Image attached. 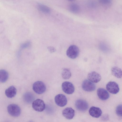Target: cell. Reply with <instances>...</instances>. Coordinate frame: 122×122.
I'll return each instance as SVG.
<instances>
[{"instance_id": "20", "label": "cell", "mask_w": 122, "mask_h": 122, "mask_svg": "<svg viewBox=\"0 0 122 122\" xmlns=\"http://www.w3.org/2000/svg\"><path fill=\"white\" fill-rule=\"evenodd\" d=\"M33 95L30 93H26L24 95V98L26 102H30L33 100Z\"/></svg>"}, {"instance_id": "14", "label": "cell", "mask_w": 122, "mask_h": 122, "mask_svg": "<svg viewBox=\"0 0 122 122\" xmlns=\"http://www.w3.org/2000/svg\"><path fill=\"white\" fill-rule=\"evenodd\" d=\"M16 88L13 86H11L6 90L5 95L8 98H12L16 95Z\"/></svg>"}, {"instance_id": "5", "label": "cell", "mask_w": 122, "mask_h": 122, "mask_svg": "<svg viewBox=\"0 0 122 122\" xmlns=\"http://www.w3.org/2000/svg\"><path fill=\"white\" fill-rule=\"evenodd\" d=\"M61 87L63 92L67 94H72L75 91L74 85L72 83L69 81H65L63 82Z\"/></svg>"}, {"instance_id": "26", "label": "cell", "mask_w": 122, "mask_h": 122, "mask_svg": "<svg viewBox=\"0 0 122 122\" xmlns=\"http://www.w3.org/2000/svg\"></svg>"}, {"instance_id": "16", "label": "cell", "mask_w": 122, "mask_h": 122, "mask_svg": "<svg viewBox=\"0 0 122 122\" xmlns=\"http://www.w3.org/2000/svg\"><path fill=\"white\" fill-rule=\"evenodd\" d=\"M0 82L2 83L5 82L7 80L9 74L8 72L5 70L1 69L0 71Z\"/></svg>"}, {"instance_id": "7", "label": "cell", "mask_w": 122, "mask_h": 122, "mask_svg": "<svg viewBox=\"0 0 122 122\" xmlns=\"http://www.w3.org/2000/svg\"><path fill=\"white\" fill-rule=\"evenodd\" d=\"M55 101L56 105L61 107L65 106L67 103V100L66 97L62 94L57 95L55 97Z\"/></svg>"}, {"instance_id": "9", "label": "cell", "mask_w": 122, "mask_h": 122, "mask_svg": "<svg viewBox=\"0 0 122 122\" xmlns=\"http://www.w3.org/2000/svg\"><path fill=\"white\" fill-rule=\"evenodd\" d=\"M75 106L78 110L81 111L86 110L88 107L87 102L85 100L82 99L76 100L75 102Z\"/></svg>"}, {"instance_id": "17", "label": "cell", "mask_w": 122, "mask_h": 122, "mask_svg": "<svg viewBox=\"0 0 122 122\" xmlns=\"http://www.w3.org/2000/svg\"><path fill=\"white\" fill-rule=\"evenodd\" d=\"M61 76L62 78L65 79H68L71 76V73L69 69L67 68H63L61 71Z\"/></svg>"}, {"instance_id": "22", "label": "cell", "mask_w": 122, "mask_h": 122, "mask_svg": "<svg viewBox=\"0 0 122 122\" xmlns=\"http://www.w3.org/2000/svg\"><path fill=\"white\" fill-rule=\"evenodd\" d=\"M30 45V42H27L22 44L21 46V48L23 49L28 47Z\"/></svg>"}, {"instance_id": "19", "label": "cell", "mask_w": 122, "mask_h": 122, "mask_svg": "<svg viewBox=\"0 0 122 122\" xmlns=\"http://www.w3.org/2000/svg\"><path fill=\"white\" fill-rule=\"evenodd\" d=\"M70 11L72 13H77L79 11L80 8L77 4H73L71 5L69 7Z\"/></svg>"}, {"instance_id": "11", "label": "cell", "mask_w": 122, "mask_h": 122, "mask_svg": "<svg viewBox=\"0 0 122 122\" xmlns=\"http://www.w3.org/2000/svg\"><path fill=\"white\" fill-rule=\"evenodd\" d=\"M63 116L66 119L70 120L73 118L75 114L74 110L71 107H67L62 112Z\"/></svg>"}, {"instance_id": "13", "label": "cell", "mask_w": 122, "mask_h": 122, "mask_svg": "<svg viewBox=\"0 0 122 122\" xmlns=\"http://www.w3.org/2000/svg\"><path fill=\"white\" fill-rule=\"evenodd\" d=\"M97 94L99 98L102 100H106L109 97V95L108 92L102 88H99L98 89Z\"/></svg>"}, {"instance_id": "1", "label": "cell", "mask_w": 122, "mask_h": 122, "mask_svg": "<svg viewBox=\"0 0 122 122\" xmlns=\"http://www.w3.org/2000/svg\"><path fill=\"white\" fill-rule=\"evenodd\" d=\"M79 53L78 47L74 45L70 46L66 51V54L68 57L73 59L76 58L79 55Z\"/></svg>"}, {"instance_id": "6", "label": "cell", "mask_w": 122, "mask_h": 122, "mask_svg": "<svg viewBox=\"0 0 122 122\" xmlns=\"http://www.w3.org/2000/svg\"><path fill=\"white\" fill-rule=\"evenodd\" d=\"M106 88L109 92L113 94H116L119 90L117 84L115 82L113 81L108 82L106 85Z\"/></svg>"}, {"instance_id": "2", "label": "cell", "mask_w": 122, "mask_h": 122, "mask_svg": "<svg viewBox=\"0 0 122 122\" xmlns=\"http://www.w3.org/2000/svg\"><path fill=\"white\" fill-rule=\"evenodd\" d=\"M7 110L11 116L15 117L19 116L21 113V110L20 107L15 104H11L7 107Z\"/></svg>"}, {"instance_id": "10", "label": "cell", "mask_w": 122, "mask_h": 122, "mask_svg": "<svg viewBox=\"0 0 122 122\" xmlns=\"http://www.w3.org/2000/svg\"><path fill=\"white\" fill-rule=\"evenodd\" d=\"M88 79L94 83H97L101 80V77L98 73L93 71L89 73L87 75Z\"/></svg>"}, {"instance_id": "15", "label": "cell", "mask_w": 122, "mask_h": 122, "mask_svg": "<svg viewBox=\"0 0 122 122\" xmlns=\"http://www.w3.org/2000/svg\"><path fill=\"white\" fill-rule=\"evenodd\" d=\"M112 74L117 78H121L122 77V71L119 67L114 66L112 67L111 69Z\"/></svg>"}, {"instance_id": "23", "label": "cell", "mask_w": 122, "mask_h": 122, "mask_svg": "<svg viewBox=\"0 0 122 122\" xmlns=\"http://www.w3.org/2000/svg\"><path fill=\"white\" fill-rule=\"evenodd\" d=\"M101 3L104 5H108L110 3V0H99Z\"/></svg>"}, {"instance_id": "3", "label": "cell", "mask_w": 122, "mask_h": 122, "mask_svg": "<svg viewBox=\"0 0 122 122\" xmlns=\"http://www.w3.org/2000/svg\"><path fill=\"white\" fill-rule=\"evenodd\" d=\"M33 89L36 93L41 94L45 92L46 90V86L43 82L41 81H37L33 84Z\"/></svg>"}, {"instance_id": "24", "label": "cell", "mask_w": 122, "mask_h": 122, "mask_svg": "<svg viewBox=\"0 0 122 122\" xmlns=\"http://www.w3.org/2000/svg\"><path fill=\"white\" fill-rule=\"evenodd\" d=\"M47 48L49 51L51 53L55 52L56 50L55 48L52 46H48Z\"/></svg>"}, {"instance_id": "25", "label": "cell", "mask_w": 122, "mask_h": 122, "mask_svg": "<svg viewBox=\"0 0 122 122\" xmlns=\"http://www.w3.org/2000/svg\"><path fill=\"white\" fill-rule=\"evenodd\" d=\"M108 116L107 115H104L102 117V118L104 120H107L108 119Z\"/></svg>"}, {"instance_id": "4", "label": "cell", "mask_w": 122, "mask_h": 122, "mask_svg": "<svg viewBox=\"0 0 122 122\" xmlns=\"http://www.w3.org/2000/svg\"><path fill=\"white\" fill-rule=\"evenodd\" d=\"M32 107L35 111L41 112L45 109L46 106L45 104L42 100L37 99L33 102Z\"/></svg>"}, {"instance_id": "8", "label": "cell", "mask_w": 122, "mask_h": 122, "mask_svg": "<svg viewBox=\"0 0 122 122\" xmlns=\"http://www.w3.org/2000/svg\"><path fill=\"white\" fill-rule=\"evenodd\" d=\"M82 87L85 91L91 92L94 91L96 89V86L94 83L86 79L82 82Z\"/></svg>"}, {"instance_id": "18", "label": "cell", "mask_w": 122, "mask_h": 122, "mask_svg": "<svg viewBox=\"0 0 122 122\" xmlns=\"http://www.w3.org/2000/svg\"><path fill=\"white\" fill-rule=\"evenodd\" d=\"M38 8L40 11L44 13L48 14L50 12V9L48 7L42 4H38Z\"/></svg>"}, {"instance_id": "12", "label": "cell", "mask_w": 122, "mask_h": 122, "mask_svg": "<svg viewBox=\"0 0 122 122\" xmlns=\"http://www.w3.org/2000/svg\"><path fill=\"white\" fill-rule=\"evenodd\" d=\"M89 112L92 117L96 118L99 117L102 115V112L99 108L92 106L90 108Z\"/></svg>"}, {"instance_id": "21", "label": "cell", "mask_w": 122, "mask_h": 122, "mask_svg": "<svg viewBox=\"0 0 122 122\" xmlns=\"http://www.w3.org/2000/svg\"><path fill=\"white\" fill-rule=\"evenodd\" d=\"M116 112L118 116L122 117V104L119 105L117 107Z\"/></svg>"}]
</instances>
